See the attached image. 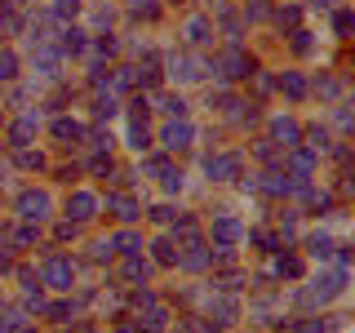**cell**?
<instances>
[{"mask_svg": "<svg viewBox=\"0 0 355 333\" xmlns=\"http://www.w3.org/2000/svg\"><path fill=\"white\" fill-rule=\"evenodd\" d=\"M191 138H196V129L187 125V120H182V125H164V133H160V142H164L169 151H182V147H191Z\"/></svg>", "mask_w": 355, "mask_h": 333, "instance_id": "cell-3", "label": "cell"}, {"mask_svg": "<svg viewBox=\"0 0 355 333\" xmlns=\"http://www.w3.org/2000/svg\"><path fill=\"white\" fill-rule=\"evenodd\" d=\"M18 76V58H14V49H5L0 53V80H14Z\"/></svg>", "mask_w": 355, "mask_h": 333, "instance_id": "cell-8", "label": "cell"}, {"mask_svg": "<svg viewBox=\"0 0 355 333\" xmlns=\"http://www.w3.org/2000/svg\"><path fill=\"white\" fill-rule=\"evenodd\" d=\"M94 209H98V196H89V191H76L71 200H67V218H76V222H89Z\"/></svg>", "mask_w": 355, "mask_h": 333, "instance_id": "cell-4", "label": "cell"}, {"mask_svg": "<svg viewBox=\"0 0 355 333\" xmlns=\"http://www.w3.org/2000/svg\"><path fill=\"white\" fill-rule=\"evenodd\" d=\"M80 9V0H58V14H76Z\"/></svg>", "mask_w": 355, "mask_h": 333, "instance_id": "cell-9", "label": "cell"}, {"mask_svg": "<svg viewBox=\"0 0 355 333\" xmlns=\"http://www.w3.org/2000/svg\"><path fill=\"white\" fill-rule=\"evenodd\" d=\"M209 36H214V22H205V18H187V40H191V44H209Z\"/></svg>", "mask_w": 355, "mask_h": 333, "instance_id": "cell-7", "label": "cell"}, {"mask_svg": "<svg viewBox=\"0 0 355 333\" xmlns=\"http://www.w3.org/2000/svg\"><path fill=\"white\" fill-rule=\"evenodd\" d=\"M44 280H49V289H71V258H53L44 262Z\"/></svg>", "mask_w": 355, "mask_h": 333, "instance_id": "cell-2", "label": "cell"}, {"mask_svg": "<svg viewBox=\"0 0 355 333\" xmlns=\"http://www.w3.org/2000/svg\"><path fill=\"white\" fill-rule=\"evenodd\" d=\"M173 67V80H182V85H191V80H200V76H205V71H200V67H205V62H200V58H191V53H182V58H173L169 62Z\"/></svg>", "mask_w": 355, "mask_h": 333, "instance_id": "cell-5", "label": "cell"}, {"mask_svg": "<svg viewBox=\"0 0 355 333\" xmlns=\"http://www.w3.org/2000/svg\"><path fill=\"white\" fill-rule=\"evenodd\" d=\"M236 173H240V155H214L209 160V178L214 182H231Z\"/></svg>", "mask_w": 355, "mask_h": 333, "instance_id": "cell-6", "label": "cell"}, {"mask_svg": "<svg viewBox=\"0 0 355 333\" xmlns=\"http://www.w3.org/2000/svg\"><path fill=\"white\" fill-rule=\"evenodd\" d=\"M49 191H36V187H31V191H22V200H18V214L27 218V222H36V218H49Z\"/></svg>", "mask_w": 355, "mask_h": 333, "instance_id": "cell-1", "label": "cell"}]
</instances>
